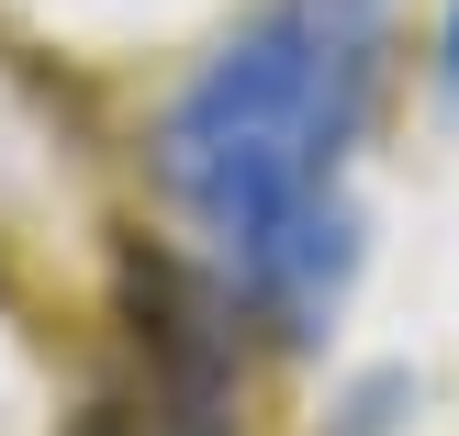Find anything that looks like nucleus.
<instances>
[{
    "label": "nucleus",
    "mask_w": 459,
    "mask_h": 436,
    "mask_svg": "<svg viewBox=\"0 0 459 436\" xmlns=\"http://www.w3.org/2000/svg\"><path fill=\"white\" fill-rule=\"evenodd\" d=\"M393 0H269L247 34L179 79L157 112L146 168L224 303H247L269 336L314 347L359 280V201L348 157L370 134Z\"/></svg>",
    "instance_id": "obj_1"
},
{
    "label": "nucleus",
    "mask_w": 459,
    "mask_h": 436,
    "mask_svg": "<svg viewBox=\"0 0 459 436\" xmlns=\"http://www.w3.org/2000/svg\"><path fill=\"white\" fill-rule=\"evenodd\" d=\"M437 90H448V101H459V0H448V12H437Z\"/></svg>",
    "instance_id": "obj_2"
}]
</instances>
